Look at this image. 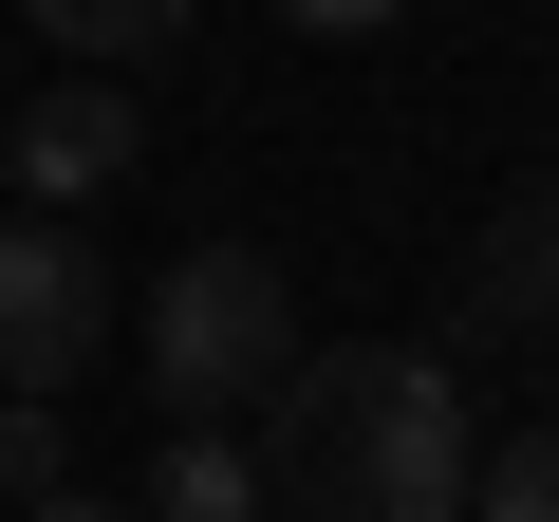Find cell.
I'll use <instances>...</instances> for the list:
<instances>
[{
  "instance_id": "6da1fadb",
  "label": "cell",
  "mask_w": 559,
  "mask_h": 522,
  "mask_svg": "<svg viewBox=\"0 0 559 522\" xmlns=\"http://www.w3.org/2000/svg\"><path fill=\"white\" fill-rule=\"evenodd\" d=\"M466 466H485V429H466L448 355L336 336L261 392V522H466Z\"/></svg>"
},
{
  "instance_id": "7a4b0ae2",
  "label": "cell",
  "mask_w": 559,
  "mask_h": 522,
  "mask_svg": "<svg viewBox=\"0 0 559 522\" xmlns=\"http://www.w3.org/2000/svg\"><path fill=\"white\" fill-rule=\"evenodd\" d=\"M131 336H150V392L224 429L242 392H280V373H299V281H280L261 242H187L168 281H150V318H131Z\"/></svg>"
},
{
  "instance_id": "3957f363",
  "label": "cell",
  "mask_w": 559,
  "mask_h": 522,
  "mask_svg": "<svg viewBox=\"0 0 559 522\" xmlns=\"http://www.w3.org/2000/svg\"><path fill=\"white\" fill-rule=\"evenodd\" d=\"M94 355H112V261L75 224H0V392L57 411Z\"/></svg>"
},
{
  "instance_id": "277c9868",
  "label": "cell",
  "mask_w": 559,
  "mask_h": 522,
  "mask_svg": "<svg viewBox=\"0 0 559 522\" xmlns=\"http://www.w3.org/2000/svg\"><path fill=\"white\" fill-rule=\"evenodd\" d=\"M150 168V131H131V94L112 75H75V94H38L20 131H0V187H20V224H75V205H112Z\"/></svg>"
},
{
  "instance_id": "5b68a950",
  "label": "cell",
  "mask_w": 559,
  "mask_h": 522,
  "mask_svg": "<svg viewBox=\"0 0 559 522\" xmlns=\"http://www.w3.org/2000/svg\"><path fill=\"white\" fill-rule=\"evenodd\" d=\"M485 336H540V355H559V187H503V205H485V242H466L448 355H485Z\"/></svg>"
},
{
  "instance_id": "8992f818",
  "label": "cell",
  "mask_w": 559,
  "mask_h": 522,
  "mask_svg": "<svg viewBox=\"0 0 559 522\" xmlns=\"http://www.w3.org/2000/svg\"><path fill=\"white\" fill-rule=\"evenodd\" d=\"M131 522H261V448H242V429H205V411H168V448H150Z\"/></svg>"
},
{
  "instance_id": "52a82bcc",
  "label": "cell",
  "mask_w": 559,
  "mask_h": 522,
  "mask_svg": "<svg viewBox=\"0 0 559 522\" xmlns=\"http://www.w3.org/2000/svg\"><path fill=\"white\" fill-rule=\"evenodd\" d=\"M187 20H205V0H38V38H57V57H94V75H112V57H168Z\"/></svg>"
},
{
  "instance_id": "ba28073f",
  "label": "cell",
  "mask_w": 559,
  "mask_h": 522,
  "mask_svg": "<svg viewBox=\"0 0 559 522\" xmlns=\"http://www.w3.org/2000/svg\"><path fill=\"white\" fill-rule=\"evenodd\" d=\"M466 522H559V429H503L466 466Z\"/></svg>"
},
{
  "instance_id": "9c48e42d",
  "label": "cell",
  "mask_w": 559,
  "mask_h": 522,
  "mask_svg": "<svg viewBox=\"0 0 559 522\" xmlns=\"http://www.w3.org/2000/svg\"><path fill=\"white\" fill-rule=\"evenodd\" d=\"M299 38H373V20H411V0H280Z\"/></svg>"
},
{
  "instance_id": "30bf717a",
  "label": "cell",
  "mask_w": 559,
  "mask_h": 522,
  "mask_svg": "<svg viewBox=\"0 0 559 522\" xmlns=\"http://www.w3.org/2000/svg\"><path fill=\"white\" fill-rule=\"evenodd\" d=\"M20 522H131V503H94V485H38V503H20Z\"/></svg>"
}]
</instances>
